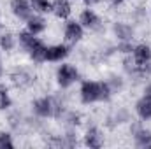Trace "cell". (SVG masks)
Returning <instances> with one entry per match:
<instances>
[{
    "instance_id": "cell-2",
    "label": "cell",
    "mask_w": 151,
    "mask_h": 149,
    "mask_svg": "<svg viewBox=\"0 0 151 149\" xmlns=\"http://www.w3.org/2000/svg\"><path fill=\"white\" fill-rule=\"evenodd\" d=\"M81 70L76 63H70V62H62L56 69H55V84L58 90L62 91H67L70 90L72 86H76L79 81H81Z\"/></svg>"
},
{
    "instance_id": "cell-11",
    "label": "cell",
    "mask_w": 151,
    "mask_h": 149,
    "mask_svg": "<svg viewBox=\"0 0 151 149\" xmlns=\"http://www.w3.org/2000/svg\"><path fill=\"white\" fill-rule=\"evenodd\" d=\"M72 54V46L63 42H55V44H47V51H46V63H62L65 62L69 56Z\"/></svg>"
},
{
    "instance_id": "cell-4",
    "label": "cell",
    "mask_w": 151,
    "mask_h": 149,
    "mask_svg": "<svg viewBox=\"0 0 151 149\" xmlns=\"http://www.w3.org/2000/svg\"><path fill=\"white\" fill-rule=\"evenodd\" d=\"M77 19L84 27V30H88L91 34H104L106 32V23H104L102 16L95 11V7H83L79 11Z\"/></svg>"
},
{
    "instance_id": "cell-6",
    "label": "cell",
    "mask_w": 151,
    "mask_h": 149,
    "mask_svg": "<svg viewBox=\"0 0 151 149\" xmlns=\"http://www.w3.org/2000/svg\"><path fill=\"white\" fill-rule=\"evenodd\" d=\"M128 132L132 137L134 146L139 149H151V128L146 126V123L142 121H130L128 123Z\"/></svg>"
},
{
    "instance_id": "cell-7",
    "label": "cell",
    "mask_w": 151,
    "mask_h": 149,
    "mask_svg": "<svg viewBox=\"0 0 151 149\" xmlns=\"http://www.w3.org/2000/svg\"><path fill=\"white\" fill-rule=\"evenodd\" d=\"M109 34L116 42H134L137 37V27L132 21H125V19H114L109 27Z\"/></svg>"
},
{
    "instance_id": "cell-13",
    "label": "cell",
    "mask_w": 151,
    "mask_h": 149,
    "mask_svg": "<svg viewBox=\"0 0 151 149\" xmlns=\"http://www.w3.org/2000/svg\"><path fill=\"white\" fill-rule=\"evenodd\" d=\"M9 11L16 21H27L34 14V7L30 0H9Z\"/></svg>"
},
{
    "instance_id": "cell-30",
    "label": "cell",
    "mask_w": 151,
    "mask_h": 149,
    "mask_svg": "<svg viewBox=\"0 0 151 149\" xmlns=\"http://www.w3.org/2000/svg\"><path fill=\"white\" fill-rule=\"evenodd\" d=\"M141 69H142V75H144V79H148V77H151V60L148 62V63L141 65Z\"/></svg>"
},
{
    "instance_id": "cell-3",
    "label": "cell",
    "mask_w": 151,
    "mask_h": 149,
    "mask_svg": "<svg viewBox=\"0 0 151 149\" xmlns=\"http://www.w3.org/2000/svg\"><path fill=\"white\" fill-rule=\"evenodd\" d=\"M37 77L32 72L30 67L25 65H18L9 72V86H12L18 91H28L35 86Z\"/></svg>"
},
{
    "instance_id": "cell-29",
    "label": "cell",
    "mask_w": 151,
    "mask_h": 149,
    "mask_svg": "<svg viewBox=\"0 0 151 149\" xmlns=\"http://www.w3.org/2000/svg\"><path fill=\"white\" fill-rule=\"evenodd\" d=\"M102 2H104V0H81V4H83L84 7H99Z\"/></svg>"
},
{
    "instance_id": "cell-17",
    "label": "cell",
    "mask_w": 151,
    "mask_h": 149,
    "mask_svg": "<svg viewBox=\"0 0 151 149\" xmlns=\"http://www.w3.org/2000/svg\"><path fill=\"white\" fill-rule=\"evenodd\" d=\"M47 27H49L47 18H46V16H42V14H35V12H34V14L25 21V28H27L30 34L37 35V37H40L42 34H46Z\"/></svg>"
},
{
    "instance_id": "cell-10",
    "label": "cell",
    "mask_w": 151,
    "mask_h": 149,
    "mask_svg": "<svg viewBox=\"0 0 151 149\" xmlns=\"http://www.w3.org/2000/svg\"><path fill=\"white\" fill-rule=\"evenodd\" d=\"M30 114L37 116L40 119H53V100H51V93L49 95H40L35 97L30 102Z\"/></svg>"
},
{
    "instance_id": "cell-28",
    "label": "cell",
    "mask_w": 151,
    "mask_h": 149,
    "mask_svg": "<svg viewBox=\"0 0 151 149\" xmlns=\"http://www.w3.org/2000/svg\"><path fill=\"white\" fill-rule=\"evenodd\" d=\"M132 49H134V42H114V51L116 54L119 56H127V54H132Z\"/></svg>"
},
{
    "instance_id": "cell-23",
    "label": "cell",
    "mask_w": 151,
    "mask_h": 149,
    "mask_svg": "<svg viewBox=\"0 0 151 149\" xmlns=\"http://www.w3.org/2000/svg\"><path fill=\"white\" fill-rule=\"evenodd\" d=\"M104 81L109 84V88H111V91H113L114 95L123 93V91L127 90V82H128V79H127L125 75L118 74V72H109V74L106 75Z\"/></svg>"
},
{
    "instance_id": "cell-5",
    "label": "cell",
    "mask_w": 151,
    "mask_h": 149,
    "mask_svg": "<svg viewBox=\"0 0 151 149\" xmlns=\"http://www.w3.org/2000/svg\"><path fill=\"white\" fill-rule=\"evenodd\" d=\"M106 144V133L100 125L97 123H88L81 133V146L90 149H100Z\"/></svg>"
},
{
    "instance_id": "cell-25",
    "label": "cell",
    "mask_w": 151,
    "mask_h": 149,
    "mask_svg": "<svg viewBox=\"0 0 151 149\" xmlns=\"http://www.w3.org/2000/svg\"><path fill=\"white\" fill-rule=\"evenodd\" d=\"M150 16H148V9L146 7H135L130 11V21L139 28V27H144L148 23Z\"/></svg>"
},
{
    "instance_id": "cell-16",
    "label": "cell",
    "mask_w": 151,
    "mask_h": 149,
    "mask_svg": "<svg viewBox=\"0 0 151 149\" xmlns=\"http://www.w3.org/2000/svg\"><path fill=\"white\" fill-rule=\"evenodd\" d=\"M134 114L139 121L142 123H150L151 121V97L141 95L135 102H134Z\"/></svg>"
},
{
    "instance_id": "cell-19",
    "label": "cell",
    "mask_w": 151,
    "mask_h": 149,
    "mask_svg": "<svg viewBox=\"0 0 151 149\" xmlns=\"http://www.w3.org/2000/svg\"><path fill=\"white\" fill-rule=\"evenodd\" d=\"M132 58L135 60L137 65H144L151 60V44L146 40L141 42H134V49H132Z\"/></svg>"
},
{
    "instance_id": "cell-9",
    "label": "cell",
    "mask_w": 151,
    "mask_h": 149,
    "mask_svg": "<svg viewBox=\"0 0 151 149\" xmlns=\"http://www.w3.org/2000/svg\"><path fill=\"white\" fill-rule=\"evenodd\" d=\"M84 27L79 23V19H72L69 18L67 21H63V28H62V35H63V40L70 46H77L83 42L84 39Z\"/></svg>"
},
{
    "instance_id": "cell-24",
    "label": "cell",
    "mask_w": 151,
    "mask_h": 149,
    "mask_svg": "<svg viewBox=\"0 0 151 149\" xmlns=\"http://www.w3.org/2000/svg\"><path fill=\"white\" fill-rule=\"evenodd\" d=\"M14 105V98L11 93V86L0 82V112H7Z\"/></svg>"
},
{
    "instance_id": "cell-33",
    "label": "cell",
    "mask_w": 151,
    "mask_h": 149,
    "mask_svg": "<svg viewBox=\"0 0 151 149\" xmlns=\"http://www.w3.org/2000/svg\"><path fill=\"white\" fill-rule=\"evenodd\" d=\"M4 75H5V69H4V53L0 51V82H2V79H4Z\"/></svg>"
},
{
    "instance_id": "cell-18",
    "label": "cell",
    "mask_w": 151,
    "mask_h": 149,
    "mask_svg": "<svg viewBox=\"0 0 151 149\" xmlns=\"http://www.w3.org/2000/svg\"><path fill=\"white\" fill-rule=\"evenodd\" d=\"M74 5L70 0H53V9H51V16L58 21H67L72 16Z\"/></svg>"
},
{
    "instance_id": "cell-8",
    "label": "cell",
    "mask_w": 151,
    "mask_h": 149,
    "mask_svg": "<svg viewBox=\"0 0 151 149\" xmlns=\"http://www.w3.org/2000/svg\"><path fill=\"white\" fill-rule=\"evenodd\" d=\"M134 119L132 111L125 105H118L113 107L111 111L107 112L106 119H104V126H107L109 130H116L119 126H128V123Z\"/></svg>"
},
{
    "instance_id": "cell-15",
    "label": "cell",
    "mask_w": 151,
    "mask_h": 149,
    "mask_svg": "<svg viewBox=\"0 0 151 149\" xmlns=\"http://www.w3.org/2000/svg\"><path fill=\"white\" fill-rule=\"evenodd\" d=\"M46 51H47V44H46L40 37H37L35 42L30 46V49H28L25 54L28 56V60H30L34 65H42V63H46Z\"/></svg>"
},
{
    "instance_id": "cell-21",
    "label": "cell",
    "mask_w": 151,
    "mask_h": 149,
    "mask_svg": "<svg viewBox=\"0 0 151 149\" xmlns=\"http://www.w3.org/2000/svg\"><path fill=\"white\" fill-rule=\"evenodd\" d=\"M51 100H53V119L60 121L62 116L65 114V111L69 109V104H67V97L65 93L60 91H53L51 93Z\"/></svg>"
},
{
    "instance_id": "cell-27",
    "label": "cell",
    "mask_w": 151,
    "mask_h": 149,
    "mask_svg": "<svg viewBox=\"0 0 151 149\" xmlns=\"http://www.w3.org/2000/svg\"><path fill=\"white\" fill-rule=\"evenodd\" d=\"M14 132L12 130H0V149H14L16 140H14Z\"/></svg>"
},
{
    "instance_id": "cell-22",
    "label": "cell",
    "mask_w": 151,
    "mask_h": 149,
    "mask_svg": "<svg viewBox=\"0 0 151 149\" xmlns=\"http://www.w3.org/2000/svg\"><path fill=\"white\" fill-rule=\"evenodd\" d=\"M60 123L63 125V128H76V130H79L83 126V123H84V116H83V112L77 111V109H67L65 114L62 116Z\"/></svg>"
},
{
    "instance_id": "cell-32",
    "label": "cell",
    "mask_w": 151,
    "mask_h": 149,
    "mask_svg": "<svg viewBox=\"0 0 151 149\" xmlns=\"http://www.w3.org/2000/svg\"><path fill=\"white\" fill-rule=\"evenodd\" d=\"M142 95L151 97V81H146V82L142 84Z\"/></svg>"
},
{
    "instance_id": "cell-1",
    "label": "cell",
    "mask_w": 151,
    "mask_h": 149,
    "mask_svg": "<svg viewBox=\"0 0 151 149\" xmlns=\"http://www.w3.org/2000/svg\"><path fill=\"white\" fill-rule=\"evenodd\" d=\"M114 93L104 79H81L77 88V98L81 105H95V104H109Z\"/></svg>"
},
{
    "instance_id": "cell-35",
    "label": "cell",
    "mask_w": 151,
    "mask_h": 149,
    "mask_svg": "<svg viewBox=\"0 0 151 149\" xmlns=\"http://www.w3.org/2000/svg\"><path fill=\"white\" fill-rule=\"evenodd\" d=\"M150 12H151V9H150Z\"/></svg>"
},
{
    "instance_id": "cell-31",
    "label": "cell",
    "mask_w": 151,
    "mask_h": 149,
    "mask_svg": "<svg viewBox=\"0 0 151 149\" xmlns=\"http://www.w3.org/2000/svg\"><path fill=\"white\" fill-rule=\"evenodd\" d=\"M106 2H107L111 7H116V9H118V7H123L128 0H106Z\"/></svg>"
},
{
    "instance_id": "cell-26",
    "label": "cell",
    "mask_w": 151,
    "mask_h": 149,
    "mask_svg": "<svg viewBox=\"0 0 151 149\" xmlns=\"http://www.w3.org/2000/svg\"><path fill=\"white\" fill-rule=\"evenodd\" d=\"M30 4H32V7H34V12H35V14H42V16L51 14L53 0H30Z\"/></svg>"
},
{
    "instance_id": "cell-14",
    "label": "cell",
    "mask_w": 151,
    "mask_h": 149,
    "mask_svg": "<svg viewBox=\"0 0 151 149\" xmlns=\"http://www.w3.org/2000/svg\"><path fill=\"white\" fill-rule=\"evenodd\" d=\"M5 121H7L9 130H12L14 133L27 130V114L21 111V109H12V107H11V109L7 111Z\"/></svg>"
},
{
    "instance_id": "cell-12",
    "label": "cell",
    "mask_w": 151,
    "mask_h": 149,
    "mask_svg": "<svg viewBox=\"0 0 151 149\" xmlns=\"http://www.w3.org/2000/svg\"><path fill=\"white\" fill-rule=\"evenodd\" d=\"M119 67H121V74L125 75L130 82H139V81H144V75H142V69L141 65L135 63V60L132 58V54H127V56H121L119 60Z\"/></svg>"
},
{
    "instance_id": "cell-20",
    "label": "cell",
    "mask_w": 151,
    "mask_h": 149,
    "mask_svg": "<svg viewBox=\"0 0 151 149\" xmlns=\"http://www.w3.org/2000/svg\"><path fill=\"white\" fill-rule=\"evenodd\" d=\"M18 49V35L12 30L4 28V32L0 34V51L4 54H11Z\"/></svg>"
},
{
    "instance_id": "cell-34",
    "label": "cell",
    "mask_w": 151,
    "mask_h": 149,
    "mask_svg": "<svg viewBox=\"0 0 151 149\" xmlns=\"http://www.w3.org/2000/svg\"><path fill=\"white\" fill-rule=\"evenodd\" d=\"M0 25H4V21H2V7H0Z\"/></svg>"
}]
</instances>
